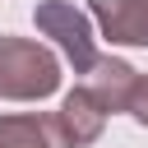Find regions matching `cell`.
I'll return each instance as SVG.
<instances>
[{
  "label": "cell",
  "mask_w": 148,
  "mask_h": 148,
  "mask_svg": "<svg viewBox=\"0 0 148 148\" xmlns=\"http://www.w3.org/2000/svg\"><path fill=\"white\" fill-rule=\"evenodd\" d=\"M60 88V60L28 37H0V97L37 102Z\"/></svg>",
  "instance_id": "6da1fadb"
},
{
  "label": "cell",
  "mask_w": 148,
  "mask_h": 148,
  "mask_svg": "<svg viewBox=\"0 0 148 148\" xmlns=\"http://www.w3.org/2000/svg\"><path fill=\"white\" fill-rule=\"evenodd\" d=\"M102 37L125 46H148V0H92Z\"/></svg>",
  "instance_id": "3957f363"
},
{
  "label": "cell",
  "mask_w": 148,
  "mask_h": 148,
  "mask_svg": "<svg viewBox=\"0 0 148 148\" xmlns=\"http://www.w3.org/2000/svg\"><path fill=\"white\" fill-rule=\"evenodd\" d=\"M32 18H37V28H42V37H51V42L65 51V60L74 65V74H88V69L97 65V46H92V23H88V14H79V9L65 5V0H42V5L32 9Z\"/></svg>",
  "instance_id": "7a4b0ae2"
},
{
  "label": "cell",
  "mask_w": 148,
  "mask_h": 148,
  "mask_svg": "<svg viewBox=\"0 0 148 148\" xmlns=\"http://www.w3.org/2000/svg\"><path fill=\"white\" fill-rule=\"evenodd\" d=\"M56 120H60V130H65L69 148H83V143H92V139L102 134V125H106V106L97 102V92H92V88H74V92H65V102H60Z\"/></svg>",
  "instance_id": "277c9868"
},
{
  "label": "cell",
  "mask_w": 148,
  "mask_h": 148,
  "mask_svg": "<svg viewBox=\"0 0 148 148\" xmlns=\"http://www.w3.org/2000/svg\"><path fill=\"white\" fill-rule=\"evenodd\" d=\"M88 74H92L88 88L97 92V102L106 106V116H111V111H125V92H130V83H134L139 69L125 65V60H102V56H97V65H92Z\"/></svg>",
  "instance_id": "8992f818"
},
{
  "label": "cell",
  "mask_w": 148,
  "mask_h": 148,
  "mask_svg": "<svg viewBox=\"0 0 148 148\" xmlns=\"http://www.w3.org/2000/svg\"><path fill=\"white\" fill-rule=\"evenodd\" d=\"M125 111H130L139 125H148V74H134V83H130V92H125Z\"/></svg>",
  "instance_id": "52a82bcc"
},
{
  "label": "cell",
  "mask_w": 148,
  "mask_h": 148,
  "mask_svg": "<svg viewBox=\"0 0 148 148\" xmlns=\"http://www.w3.org/2000/svg\"><path fill=\"white\" fill-rule=\"evenodd\" d=\"M0 148H69L56 116H0Z\"/></svg>",
  "instance_id": "5b68a950"
}]
</instances>
